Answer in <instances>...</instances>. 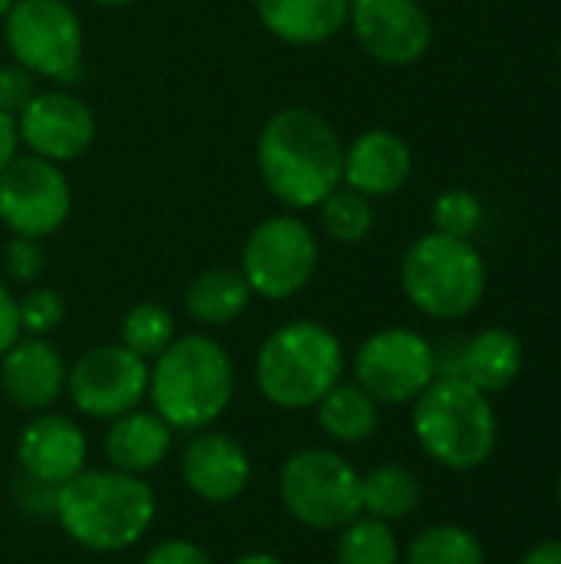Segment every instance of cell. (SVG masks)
Returning a JSON list of instances; mask_svg holds the SVG:
<instances>
[{"label": "cell", "mask_w": 561, "mask_h": 564, "mask_svg": "<svg viewBox=\"0 0 561 564\" xmlns=\"http://www.w3.org/2000/svg\"><path fill=\"white\" fill-rule=\"evenodd\" d=\"M258 172L271 198L284 208H317L344 185V142L321 112L288 106L258 135Z\"/></svg>", "instance_id": "obj_1"}, {"label": "cell", "mask_w": 561, "mask_h": 564, "mask_svg": "<svg viewBox=\"0 0 561 564\" xmlns=\"http://www.w3.org/2000/svg\"><path fill=\"white\" fill-rule=\"evenodd\" d=\"M53 516L86 552L116 555L145 539L155 522V492L142 476L83 469L56 489Z\"/></svg>", "instance_id": "obj_2"}, {"label": "cell", "mask_w": 561, "mask_h": 564, "mask_svg": "<svg viewBox=\"0 0 561 564\" xmlns=\"http://www.w3.org/2000/svg\"><path fill=\"white\" fill-rule=\"evenodd\" d=\"M145 397L172 430H208L235 397V360L205 334L175 337L149 367Z\"/></svg>", "instance_id": "obj_3"}, {"label": "cell", "mask_w": 561, "mask_h": 564, "mask_svg": "<svg viewBox=\"0 0 561 564\" xmlns=\"http://www.w3.org/2000/svg\"><path fill=\"white\" fill-rule=\"evenodd\" d=\"M413 436L433 463L466 473L489 463L499 423L483 390L456 373H436L413 400Z\"/></svg>", "instance_id": "obj_4"}, {"label": "cell", "mask_w": 561, "mask_h": 564, "mask_svg": "<svg viewBox=\"0 0 561 564\" xmlns=\"http://www.w3.org/2000/svg\"><path fill=\"white\" fill-rule=\"evenodd\" d=\"M344 380V344L317 321L281 324L255 357L258 393L278 410H311Z\"/></svg>", "instance_id": "obj_5"}, {"label": "cell", "mask_w": 561, "mask_h": 564, "mask_svg": "<svg viewBox=\"0 0 561 564\" xmlns=\"http://www.w3.org/2000/svg\"><path fill=\"white\" fill-rule=\"evenodd\" d=\"M489 268L470 238L420 235L400 261V288L407 301L433 321H460L473 314L486 294Z\"/></svg>", "instance_id": "obj_6"}, {"label": "cell", "mask_w": 561, "mask_h": 564, "mask_svg": "<svg viewBox=\"0 0 561 564\" xmlns=\"http://www.w3.org/2000/svg\"><path fill=\"white\" fill-rule=\"evenodd\" d=\"M278 496L294 522L317 532H337L364 516L360 473L334 449L291 453L278 473Z\"/></svg>", "instance_id": "obj_7"}, {"label": "cell", "mask_w": 561, "mask_h": 564, "mask_svg": "<svg viewBox=\"0 0 561 564\" xmlns=\"http://www.w3.org/2000/svg\"><path fill=\"white\" fill-rule=\"evenodd\" d=\"M3 43L33 76L76 83L83 73V23L66 0H17L3 17Z\"/></svg>", "instance_id": "obj_8"}, {"label": "cell", "mask_w": 561, "mask_h": 564, "mask_svg": "<svg viewBox=\"0 0 561 564\" xmlns=\"http://www.w3.org/2000/svg\"><path fill=\"white\" fill-rule=\"evenodd\" d=\"M321 264V245L314 228L298 215L265 218L241 248V278L251 294L265 301H288L301 294Z\"/></svg>", "instance_id": "obj_9"}, {"label": "cell", "mask_w": 561, "mask_h": 564, "mask_svg": "<svg viewBox=\"0 0 561 564\" xmlns=\"http://www.w3.org/2000/svg\"><path fill=\"white\" fill-rule=\"evenodd\" d=\"M440 373L433 344L410 327H387L370 334L354 354V383L377 403H413Z\"/></svg>", "instance_id": "obj_10"}, {"label": "cell", "mask_w": 561, "mask_h": 564, "mask_svg": "<svg viewBox=\"0 0 561 564\" xmlns=\"http://www.w3.org/2000/svg\"><path fill=\"white\" fill-rule=\"evenodd\" d=\"M69 403L89 420H116L132 410L149 393V364L126 350L122 344L89 347L66 370Z\"/></svg>", "instance_id": "obj_11"}, {"label": "cell", "mask_w": 561, "mask_h": 564, "mask_svg": "<svg viewBox=\"0 0 561 564\" xmlns=\"http://www.w3.org/2000/svg\"><path fill=\"white\" fill-rule=\"evenodd\" d=\"M73 212V192L56 162L13 155L0 172V221L23 238H46Z\"/></svg>", "instance_id": "obj_12"}, {"label": "cell", "mask_w": 561, "mask_h": 564, "mask_svg": "<svg viewBox=\"0 0 561 564\" xmlns=\"http://www.w3.org/2000/svg\"><path fill=\"white\" fill-rule=\"evenodd\" d=\"M347 26L384 66L420 63L433 43V20L420 0H350Z\"/></svg>", "instance_id": "obj_13"}, {"label": "cell", "mask_w": 561, "mask_h": 564, "mask_svg": "<svg viewBox=\"0 0 561 564\" xmlns=\"http://www.w3.org/2000/svg\"><path fill=\"white\" fill-rule=\"evenodd\" d=\"M17 135L30 155L63 165V162L79 159L93 145L96 116L79 96L66 89H46V93H36L20 109Z\"/></svg>", "instance_id": "obj_14"}, {"label": "cell", "mask_w": 561, "mask_h": 564, "mask_svg": "<svg viewBox=\"0 0 561 564\" xmlns=\"http://www.w3.org/2000/svg\"><path fill=\"white\" fill-rule=\"evenodd\" d=\"M182 482L202 502L225 506V502H235L248 489L251 459L235 436L198 430L182 449Z\"/></svg>", "instance_id": "obj_15"}, {"label": "cell", "mask_w": 561, "mask_h": 564, "mask_svg": "<svg viewBox=\"0 0 561 564\" xmlns=\"http://www.w3.org/2000/svg\"><path fill=\"white\" fill-rule=\"evenodd\" d=\"M86 453L89 443L83 430L56 413L33 416L17 440V463L23 476L50 489H60L63 482L79 476L86 469Z\"/></svg>", "instance_id": "obj_16"}, {"label": "cell", "mask_w": 561, "mask_h": 564, "mask_svg": "<svg viewBox=\"0 0 561 564\" xmlns=\"http://www.w3.org/2000/svg\"><path fill=\"white\" fill-rule=\"evenodd\" d=\"M66 360L46 337H20L0 357V390L26 413L50 410L66 393Z\"/></svg>", "instance_id": "obj_17"}, {"label": "cell", "mask_w": 561, "mask_h": 564, "mask_svg": "<svg viewBox=\"0 0 561 564\" xmlns=\"http://www.w3.org/2000/svg\"><path fill=\"white\" fill-rule=\"evenodd\" d=\"M413 175V149L390 129H367L344 149V185L374 198L397 195Z\"/></svg>", "instance_id": "obj_18"}, {"label": "cell", "mask_w": 561, "mask_h": 564, "mask_svg": "<svg viewBox=\"0 0 561 564\" xmlns=\"http://www.w3.org/2000/svg\"><path fill=\"white\" fill-rule=\"evenodd\" d=\"M109 433L103 440V453L109 459V469L145 476L165 463L172 453V426L155 410H132L126 416L109 420Z\"/></svg>", "instance_id": "obj_19"}, {"label": "cell", "mask_w": 561, "mask_h": 564, "mask_svg": "<svg viewBox=\"0 0 561 564\" xmlns=\"http://www.w3.org/2000/svg\"><path fill=\"white\" fill-rule=\"evenodd\" d=\"M261 26L291 46H314L347 26L350 0H255Z\"/></svg>", "instance_id": "obj_20"}, {"label": "cell", "mask_w": 561, "mask_h": 564, "mask_svg": "<svg viewBox=\"0 0 561 564\" xmlns=\"http://www.w3.org/2000/svg\"><path fill=\"white\" fill-rule=\"evenodd\" d=\"M440 373H456L486 397L503 393L522 373V340L506 327H486L476 337H470L456 364Z\"/></svg>", "instance_id": "obj_21"}, {"label": "cell", "mask_w": 561, "mask_h": 564, "mask_svg": "<svg viewBox=\"0 0 561 564\" xmlns=\"http://www.w3.org/2000/svg\"><path fill=\"white\" fill-rule=\"evenodd\" d=\"M251 288L235 268H208L185 291V311L202 327H225L251 304Z\"/></svg>", "instance_id": "obj_22"}, {"label": "cell", "mask_w": 561, "mask_h": 564, "mask_svg": "<svg viewBox=\"0 0 561 564\" xmlns=\"http://www.w3.org/2000/svg\"><path fill=\"white\" fill-rule=\"evenodd\" d=\"M317 423L334 443H367L380 426V403L360 383H337L317 403Z\"/></svg>", "instance_id": "obj_23"}, {"label": "cell", "mask_w": 561, "mask_h": 564, "mask_svg": "<svg viewBox=\"0 0 561 564\" xmlns=\"http://www.w3.org/2000/svg\"><path fill=\"white\" fill-rule=\"evenodd\" d=\"M423 489L420 479L407 466H377L367 476H360V506L364 516L380 522H400L420 509Z\"/></svg>", "instance_id": "obj_24"}, {"label": "cell", "mask_w": 561, "mask_h": 564, "mask_svg": "<svg viewBox=\"0 0 561 564\" xmlns=\"http://www.w3.org/2000/svg\"><path fill=\"white\" fill-rule=\"evenodd\" d=\"M403 564H486V552L463 525H430L410 542Z\"/></svg>", "instance_id": "obj_25"}, {"label": "cell", "mask_w": 561, "mask_h": 564, "mask_svg": "<svg viewBox=\"0 0 561 564\" xmlns=\"http://www.w3.org/2000/svg\"><path fill=\"white\" fill-rule=\"evenodd\" d=\"M334 558L337 564H400V545L390 522L360 516L341 529Z\"/></svg>", "instance_id": "obj_26"}, {"label": "cell", "mask_w": 561, "mask_h": 564, "mask_svg": "<svg viewBox=\"0 0 561 564\" xmlns=\"http://www.w3.org/2000/svg\"><path fill=\"white\" fill-rule=\"evenodd\" d=\"M321 228L337 245H360L374 231V202L347 185L334 188L321 205Z\"/></svg>", "instance_id": "obj_27"}, {"label": "cell", "mask_w": 561, "mask_h": 564, "mask_svg": "<svg viewBox=\"0 0 561 564\" xmlns=\"http://www.w3.org/2000/svg\"><path fill=\"white\" fill-rule=\"evenodd\" d=\"M122 347L132 350L142 360H155L172 340H175V317L162 304H136L126 311L122 327H119Z\"/></svg>", "instance_id": "obj_28"}, {"label": "cell", "mask_w": 561, "mask_h": 564, "mask_svg": "<svg viewBox=\"0 0 561 564\" xmlns=\"http://www.w3.org/2000/svg\"><path fill=\"white\" fill-rule=\"evenodd\" d=\"M483 202L470 188H446L433 202V231L453 235V238H470L483 228Z\"/></svg>", "instance_id": "obj_29"}, {"label": "cell", "mask_w": 561, "mask_h": 564, "mask_svg": "<svg viewBox=\"0 0 561 564\" xmlns=\"http://www.w3.org/2000/svg\"><path fill=\"white\" fill-rule=\"evenodd\" d=\"M17 311H20V327L30 337H43V334L56 330L63 324V314H66L63 297L53 288H33V291H26L17 301Z\"/></svg>", "instance_id": "obj_30"}, {"label": "cell", "mask_w": 561, "mask_h": 564, "mask_svg": "<svg viewBox=\"0 0 561 564\" xmlns=\"http://www.w3.org/2000/svg\"><path fill=\"white\" fill-rule=\"evenodd\" d=\"M43 264H46V254H43V245L40 238H23V235H13L3 248V271L20 281V284H30L43 274Z\"/></svg>", "instance_id": "obj_31"}, {"label": "cell", "mask_w": 561, "mask_h": 564, "mask_svg": "<svg viewBox=\"0 0 561 564\" xmlns=\"http://www.w3.org/2000/svg\"><path fill=\"white\" fill-rule=\"evenodd\" d=\"M40 89H36V76L26 69V66H20V63H7V66H0V112H7V116H20V109L36 96Z\"/></svg>", "instance_id": "obj_32"}, {"label": "cell", "mask_w": 561, "mask_h": 564, "mask_svg": "<svg viewBox=\"0 0 561 564\" xmlns=\"http://www.w3.org/2000/svg\"><path fill=\"white\" fill-rule=\"evenodd\" d=\"M142 564H212V558L195 542L169 539V542H159L155 549H149Z\"/></svg>", "instance_id": "obj_33"}, {"label": "cell", "mask_w": 561, "mask_h": 564, "mask_svg": "<svg viewBox=\"0 0 561 564\" xmlns=\"http://www.w3.org/2000/svg\"><path fill=\"white\" fill-rule=\"evenodd\" d=\"M23 327H20V311H17V297L7 291V284L0 281V357L20 340Z\"/></svg>", "instance_id": "obj_34"}, {"label": "cell", "mask_w": 561, "mask_h": 564, "mask_svg": "<svg viewBox=\"0 0 561 564\" xmlns=\"http://www.w3.org/2000/svg\"><path fill=\"white\" fill-rule=\"evenodd\" d=\"M20 152V135H17V119L0 112V172L10 165V159Z\"/></svg>", "instance_id": "obj_35"}, {"label": "cell", "mask_w": 561, "mask_h": 564, "mask_svg": "<svg viewBox=\"0 0 561 564\" xmlns=\"http://www.w3.org/2000/svg\"><path fill=\"white\" fill-rule=\"evenodd\" d=\"M519 564H561V542H542V545L529 549Z\"/></svg>", "instance_id": "obj_36"}, {"label": "cell", "mask_w": 561, "mask_h": 564, "mask_svg": "<svg viewBox=\"0 0 561 564\" xmlns=\"http://www.w3.org/2000/svg\"><path fill=\"white\" fill-rule=\"evenodd\" d=\"M235 564H284L281 558L268 555V552H251V555H241Z\"/></svg>", "instance_id": "obj_37"}, {"label": "cell", "mask_w": 561, "mask_h": 564, "mask_svg": "<svg viewBox=\"0 0 561 564\" xmlns=\"http://www.w3.org/2000/svg\"><path fill=\"white\" fill-rule=\"evenodd\" d=\"M96 7H106V10H119V7H132L136 0H89Z\"/></svg>", "instance_id": "obj_38"}, {"label": "cell", "mask_w": 561, "mask_h": 564, "mask_svg": "<svg viewBox=\"0 0 561 564\" xmlns=\"http://www.w3.org/2000/svg\"><path fill=\"white\" fill-rule=\"evenodd\" d=\"M13 3H17V0H0V20H3V17H7V10H10V7H13Z\"/></svg>", "instance_id": "obj_39"}, {"label": "cell", "mask_w": 561, "mask_h": 564, "mask_svg": "<svg viewBox=\"0 0 561 564\" xmlns=\"http://www.w3.org/2000/svg\"><path fill=\"white\" fill-rule=\"evenodd\" d=\"M559 506H561V473H559Z\"/></svg>", "instance_id": "obj_40"}]
</instances>
